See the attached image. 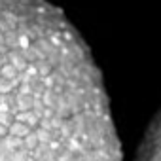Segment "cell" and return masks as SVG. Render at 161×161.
I'll return each instance as SVG.
<instances>
[{"label":"cell","mask_w":161,"mask_h":161,"mask_svg":"<svg viewBox=\"0 0 161 161\" xmlns=\"http://www.w3.org/2000/svg\"><path fill=\"white\" fill-rule=\"evenodd\" d=\"M136 161H161V112L153 119Z\"/></svg>","instance_id":"cell-2"},{"label":"cell","mask_w":161,"mask_h":161,"mask_svg":"<svg viewBox=\"0 0 161 161\" xmlns=\"http://www.w3.org/2000/svg\"><path fill=\"white\" fill-rule=\"evenodd\" d=\"M0 161H121L101 74L47 0H0Z\"/></svg>","instance_id":"cell-1"}]
</instances>
